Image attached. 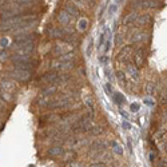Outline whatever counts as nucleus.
<instances>
[{"label": "nucleus", "instance_id": "obj_1", "mask_svg": "<svg viewBox=\"0 0 167 167\" xmlns=\"http://www.w3.org/2000/svg\"><path fill=\"white\" fill-rule=\"evenodd\" d=\"M31 74H32V71L18 68V67H13V70L9 72V75H11L15 80H18V82H24V83L31 79Z\"/></svg>", "mask_w": 167, "mask_h": 167}, {"label": "nucleus", "instance_id": "obj_2", "mask_svg": "<svg viewBox=\"0 0 167 167\" xmlns=\"http://www.w3.org/2000/svg\"><path fill=\"white\" fill-rule=\"evenodd\" d=\"M51 68L52 71H56V72H65L71 68H74V62L72 60H60V59H55L54 62L51 63Z\"/></svg>", "mask_w": 167, "mask_h": 167}, {"label": "nucleus", "instance_id": "obj_3", "mask_svg": "<svg viewBox=\"0 0 167 167\" xmlns=\"http://www.w3.org/2000/svg\"><path fill=\"white\" fill-rule=\"evenodd\" d=\"M72 50H74V44L65 42V40H62V42H59V43L54 47V54L63 56V55L70 54L71 51H72Z\"/></svg>", "mask_w": 167, "mask_h": 167}, {"label": "nucleus", "instance_id": "obj_4", "mask_svg": "<svg viewBox=\"0 0 167 167\" xmlns=\"http://www.w3.org/2000/svg\"><path fill=\"white\" fill-rule=\"evenodd\" d=\"M133 56H134V50H133V47H131V45H126V47H123L119 51L116 59H118L119 62H126V63L128 64L130 60H133Z\"/></svg>", "mask_w": 167, "mask_h": 167}, {"label": "nucleus", "instance_id": "obj_5", "mask_svg": "<svg viewBox=\"0 0 167 167\" xmlns=\"http://www.w3.org/2000/svg\"><path fill=\"white\" fill-rule=\"evenodd\" d=\"M47 35L50 38H54V39H65L67 38L68 32L65 31L64 28H56V27H50L47 29Z\"/></svg>", "mask_w": 167, "mask_h": 167}, {"label": "nucleus", "instance_id": "obj_6", "mask_svg": "<svg viewBox=\"0 0 167 167\" xmlns=\"http://www.w3.org/2000/svg\"><path fill=\"white\" fill-rule=\"evenodd\" d=\"M15 54L22 55V56H32L35 52V45L34 44H27V45H20L18 48H13Z\"/></svg>", "mask_w": 167, "mask_h": 167}, {"label": "nucleus", "instance_id": "obj_7", "mask_svg": "<svg viewBox=\"0 0 167 167\" xmlns=\"http://www.w3.org/2000/svg\"><path fill=\"white\" fill-rule=\"evenodd\" d=\"M144 50L143 48H136L134 51V56H133V60H134V64L136 65L138 68H140L142 65L144 64Z\"/></svg>", "mask_w": 167, "mask_h": 167}, {"label": "nucleus", "instance_id": "obj_8", "mask_svg": "<svg viewBox=\"0 0 167 167\" xmlns=\"http://www.w3.org/2000/svg\"><path fill=\"white\" fill-rule=\"evenodd\" d=\"M149 35L146 34L144 31H139V29H135V31L131 34L130 36V40L133 43H144L146 40H147Z\"/></svg>", "mask_w": 167, "mask_h": 167}, {"label": "nucleus", "instance_id": "obj_9", "mask_svg": "<svg viewBox=\"0 0 167 167\" xmlns=\"http://www.w3.org/2000/svg\"><path fill=\"white\" fill-rule=\"evenodd\" d=\"M134 8H156L158 7V3L155 0H136L133 3Z\"/></svg>", "mask_w": 167, "mask_h": 167}, {"label": "nucleus", "instance_id": "obj_10", "mask_svg": "<svg viewBox=\"0 0 167 167\" xmlns=\"http://www.w3.org/2000/svg\"><path fill=\"white\" fill-rule=\"evenodd\" d=\"M126 74H127L133 80H138L139 79V68L136 67L134 63L126 64Z\"/></svg>", "mask_w": 167, "mask_h": 167}, {"label": "nucleus", "instance_id": "obj_11", "mask_svg": "<svg viewBox=\"0 0 167 167\" xmlns=\"http://www.w3.org/2000/svg\"><path fill=\"white\" fill-rule=\"evenodd\" d=\"M138 16H139V15L136 13V12L128 13L127 16L123 18V26H133V24H135L136 20H138Z\"/></svg>", "mask_w": 167, "mask_h": 167}, {"label": "nucleus", "instance_id": "obj_12", "mask_svg": "<svg viewBox=\"0 0 167 167\" xmlns=\"http://www.w3.org/2000/svg\"><path fill=\"white\" fill-rule=\"evenodd\" d=\"M47 153H48L50 156H63L64 149L62 147V146H54V147L48 149Z\"/></svg>", "mask_w": 167, "mask_h": 167}, {"label": "nucleus", "instance_id": "obj_13", "mask_svg": "<svg viewBox=\"0 0 167 167\" xmlns=\"http://www.w3.org/2000/svg\"><path fill=\"white\" fill-rule=\"evenodd\" d=\"M58 20H59L60 24H63V26H67V24L71 22V16L63 9V11H60L58 13Z\"/></svg>", "mask_w": 167, "mask_h": 167}, {"label": "nucleus", "instance_id": "obj_14", "mask_svg": "<svg viewBox=\"0 0 167 167\" xmlns=\"http://www.w3.org/2000/svg\"><path fill=\"white\" fill-rule=\"evenodd\" d=\"M64 11L67 12L71 18H75V16H79V9L72 6V4H67V6H64Z\"/></svg>", "mask_w": 167, "mask_h": 167}, {"label": "nucleus", "instance_id": "obj_15", "mask_svg": "<svg viewBox=\"0 0 167 167\" xmlns=\"http://www.w3.org/2000/svg\"><path fill=\"white\" fill-rule=\"evenodd\" d=\"M151 16L150 15H139L138 16V20H136V24L139 26H146V24H151Z\"/></svg>", "mask_w": 167, "mask_h": 167}, {"label": "nucleus", "instance_id": "obj_16", "mask_svg": "<svg viewBox=\"0 0 167 167\" xmlns=\"http://www.w3.org/2000/svg\"><path fill=\"white\" fill-rule=\"evenodd\" d=\"M104 149H106V142H103V140L95 142V143L91 144V150H94V151H102Z\"/></svg>", "mask_w": 167, "mask_h": 167}, {"label": "nucleus", "instance_id": "obj_17", "mask_svg": "<svg viewBox=\"0 0 167 167\" xmlns=\"http://www.w3.org/2000/svg\"><path fill=\"white\" fill-rule=\"evenodd\" d=\"M87 28H88V22H87V19L82 18V19L79 20V23H78V29H79V31H82V32H84Z\"/></svg>", "mask_w": 167, "mask_h": 167}, {"label": "nucleus", "instance_id": "obj_18", "mask_svg": "<svg viewBox=\"0 0 167 167\" xmlns=\"http://www.w3.org/2000/svg\"><path fill=\"white\" fill-rule=\"evenodd\" d=\"M111 39H112V36H111V32L108 29V34H107V38H106V42L103 44V51L104 52H108L110 51V47H111Z\"/></svg>", "mask_w": 167, "mask_h": 167}, {"label": "nucleus", "instance_id": "obj_19", "mask_svg": "<svg viewBox=\"0 0 167 167\" xmlns=\"http://www.w3.org/2000/svg\"><path fill=\"white\" fill-rule=\"evenodd\" d=\"M155 88H156V86H155L154 82H147V83H146L144 90H146V92H147L149 95H153L155 92Z\"/></svg>", "mask_w": 167, "mask_h": 167}, {"label": "nucleus", "instance_id": "obj_20", "mask_svg": "<svg viewBox=\"0 0 167 167\" xmlns=\"http://www.w3.org/2000/svg\"><path fill=\"white\" fill-rule=\"evenodd\" d=\"M74 159H75L74 151H64V154H63V160L64 162H70V160H74Z\"/></svg>", "mask_w": 167, "mask_h": 167}, {"label": "nucleus", "instance_id": "obj_21", "mask_svg": "<svg viewBox=\"0 0 167 167\" xmlns=\"http://www.w3.org/2000/svg\"><path fill=\"white\" fill-rule=\"evenodd\" d=\"M102 133H103V127H100V126H98V124H95L94 127L88 131V134H91V135H99Z\"/></svg>", "mask_w": 167, "mask_h": 167}, {"label": "nucleus", "instance_id": "obj_22", "mask_svg": "<svg viewBox=\"0 0 167 167\" xmlns=\"http://www.w3.org/2000/svg\"><path fill=\"white\" fill-rule=\"evenodd\" d=\"M114 100H115L116 104H122V103H124V98H123L119 92H115V94H114Z\"/></svg>", "mask_w": 167, "mask_h": 167}, {"label": "nucleus", "instance_id": "obj_23", "mask_svg": "<svg viewBox=\"0 0 167 167\" xmlns=\"http://www.w3.org/2000/svg\"><path fill=\"white\" fill-rule=\"evenodd\" d=\"M112 149H114V151L118 155H122L123 154V150H122V147H120V146L118 144V143H112Z\"/></svg>", "mask_w": 167, "mask_h": 167}, {"label": "nucleus", "instance_id": "obj_24", "mask_svg": "<svg viewBox=\"0 0 167 167\" xmlns=\"http://www.w3.org/2000/svg\"><path fill=\"white\" fill-rule=\"evenodd\" d=\"M88 167H107V164H106L104 162H94V163H91Z\"/></svg>", "mask_w": 167, "mask_h": 167}, {"label": "nucleus", "instance_id": "obj_25", "mask_svg": "<svg viewBox=\"0 0 167 167\" xmlns=\"http://www.w3.org/2000/svg\"><path fill=\"white\" fill-rule=\"evenodd\" d=\"M86 104H87L90 108H94V100L91 98H86Z\"/></svg>", "mask_w": 167, "mask_h": 167}, {"label": "nucleus", "instance_id": "obj_26", "mask_svg": "<svg viewBox=\"0 0 167 167\" xmlns=\"http://www.w3.org/2000/svg\"><path fill=\"white\" fill-rule=\"evenodd\" d=\"M158 167H167V158L166 159H159Z\"/></svg>", "mask_w": 167, "mask_h": 167}, {"label": "nucleus", "instance_id": "obj_27", "mask_svg": "<svg viewBox=\"0 0 167 167\" xmlns=\"http://www.w3.org/2000/svg\"><path fill=\"white\" fill-rule=\"evenodd\" d=\"M116 75H118V78H119L120 82H126V76L123 75L122 71H118V72H116Z\"/></svg>", "mask_w": 167, "mask_h": 167}, {"label": "nucleus", "instance_id": "obj_28", "mask_svg": "<svg viewBox=\"0 0 167 167\" xmlns=\"http://www.w3.org/2000/svg\"><path fill=\"white\" fill-rule=\"evenodd\" d=\"M131 111H133V112H136V111H139V104H138V103L131 104Z\"/></svg>", "mask_w": 167, "mask_h": 167}, {"label": "nucleus", "instance_id": "obj_29", "mask_svg": "<svg viewBox=\"0 0 167 167\" xmlns=\"http://www.w3.org/2000/svg\"><path fill=\"white\" fill-rule=\"evenodd\" d=\"M163 136H164V131H159V133H156V136H155V138H156V139H162Z\"/></svg>", "mask_w": 167, "mask_h": 167}, {"label": "nucleus", "instance_id": "obj_30", "mask_svg": "<svg viewBox=\"0 0 167 167\" xmlns=\"http://www.w3.org/2000/svg\"><path fill=\"white\" fill-rule=\"evenodd\" d=\"M70 167H83L82 163H76V162H72V163L70 164Z\"/></svg>", "mask_w": 167, "mask_h": 167}, {"label": "nucleus", "instance_id": "obj_31", "mask_svg": "<svg viewBox=\"0 0 167 167\" xmlns=\"http://www.w3.org/2000/svg\"><path fill=\"white\" fill-rule=\"evenodd\" d=\"M115 11H116V4H112V6H111V8H110V15H112Z\"/></svg>", "mask_w": 167, "mask_h": 167}, {"label": "nucleus", "instance_id": "obj_32", "mask_svg": "<svg viewBox=\"0 0 167 167\" xmlns=\"http://www.w3.org/2000/svg\"><path fill=\"white\" fill-rule=\"evenodd\" d=\"M123 128H126V130H128V128H131V126H130V123L126 120V122H123Z\"/></svg>", "mask_w": 167, "mask_h": 167}, {"label": "nucleus", "instance_id": "obj_33", "mask_svg": "<svg viewBox=\"0 0 167 167\" xmlns=\"http://www.w3.org/2000/svg\"><path fill=\"white\" fill-rule=\"evenodd\" d=\"M166 153H167V146H166Z\"/></svg>", "mask_w": 167, "mask_h": 167}]
</instances>
